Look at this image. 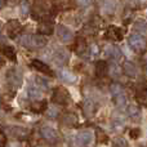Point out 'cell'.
<instances>
[{
	"mask_svg": "<svg viewBox=\"0 0 147 147\" xmlns=\"http://www.w3.org/2000/svg\"><path fill=\"white\" fill-rule=\"evenodd\" d=\"M20 43L26 48H43L47 45V39L41 35H25Z\"/></svg>",
	"mask_w": 147,
	"mask_h": 147,
	"instance_id": "6da1fadb",
	"label": "cell"
},
{
	"mask_svg": "<svg viewBox=\"0 0 147 147\" xmlns=\"http://www.w3.org/2000/svg\"><path fill=\"white\" fill-rule=\"evenodd\" d=\"M128 44L132 48V51L134 52H142L146 47V40L143 36H141L140 34H130L129 38H128Z\"/></svg>",
	"mask_w": 147,
	"mask_h": 147,
	"instance_id": "7a4b0ae2",
	"label": "cell"
},
{
	"mask_svg": "<svg viewBox=\"0 0 147 147\" xmlns=\"http://www.w3.org/2000/svg\"><path fill=\"white\" fill-rule=\"evenodd\" d=\"M52 99L57 105H67L71 99V97H70V93L67 92V89H65L63 86H58V88L54 89Z\"/></svg>",
	"mask_w": 147,
	"mask_h": 147,
	"instance_id": "3957f363",
	"label": "cell"
},
{
	"mask_svg": "<svg viewBox=\"0 0 147 147\" xmlns=\"http://www.w3.org/2000/svg\"><path fill=\"white\" fill-rule=\"evenodd\" d=\"M105 38L112 41H121L124 39V30L117 27V26H110L106 30Z\"/></svg>",
	"mask_w": 147,
	"mask_h": 147,
	"instance_id": "277c9868",
	"label": "cell"
},
{
	"mask_svg": "<svg viewBox=\"0 0 147 147\" xmlns=\"http://www.w3.org/2000/svg\"><path fill=\"white\" fill-rule=\"evenodd\" d=\"M7 80H8V84L12 89H18L22 84V75L17 71V70H9V72L7 74Z\"/></svg>",
	"mask_w": 147,
	"mask_h": 147,
	"instance_id": "5b68a950",
	"label": "cell"
},
{
	"mask_svg": "<svg viewBox=\"0 0 147 147\" xmlns=\"http://www.w3.org/2000/svg\"><path fill=\"white\" fill-rule=\"evenodd\" d=\"M105 54H106V57L114 59V62L120 61V59L123 58L121 49H120L119 47L114 45V44H109V45H106V48H105Z\"/></svg>",
	"mask_w": 147,
	"mask_h": 147,
	"instance_id": "8992f818",
	"label": "cell"
},
{
	"mask_svg": "<svg viewBox=\"0 0 147 147\" xmlns=\"http://www.w3.org/2000/svg\"><path fill=\"white\" fill-rule=\"evenodd\" d=\"M57 35H58V39L63 43H70V41L74 39V34L72 31L70 30L69 27L63 25H59L57 26Z\"/></svg>",
	"mask_w": 147,
	"mask_h": 147,
	"instance_id": "52a82bcc",
	"label": "cell"
},
{
	"mask_svg": "<svg viewBox=\"0 0 147 147\" xmlns=\"http://www.w3.org/2000/svg\"><path fill=\"white\" fill-rule=\"evenodd\" d=\"M69 58H70V54L66 49L59 48L54 52L53 61H54V63L58 65V66H63V65H66L67 61H69Z\"/></svg>",
	"mask_w": 147,
	"mask_h": 147,
	"instance_id": "ba28073f",
	"label": "cell"
},
{
	"mask_svg": "<svg viewBox=\"0 0 147 147\" xmlns=\"http://www.w3.org/2000/svg\"><path fill=\"white\" fill-rule=\"evenodd\" d=\"M93 140V133L90 130H81L78 136H76V143L79 146H86L92 142Z\"/></svg>",
	"mask_w": 147,
	"mask_h": 147,
	"instance_id": "9c48e42d",
	"label": "cell"
},
{
	"mask_svg": "<svg viewBox=\"0 0 147 147\" xmlns=\"http://www.w3.org/2000/svg\"><path fill=\"white\" fill-rule=\"evenodd\" d=\"M21 30H22V26L18 21L12 20L7 23V32L9 35V38H16L21 32Z\"/></svg>",
	"mask_w": 147,
	"mask_h": 147,
	"instance_id": "30bf717a",
	"label": "cell"
},
{
	"mask_svg": "<svg viewBox=\"0 0 147 147\" xmlns=\"http://www.w3.org/2000/svg\"><path fill=\"white\" fill-rule=\"evenodd\" d=\"M38 30H39V32L41 34V36L43 35H52L54 31V25H53V22H51V21L43 20L40 23H39Z\"/></svg>",
	"mask_w": 147,
	"mask_h": 147,
	"instance_id": "8fae6325",
	"label": "cell"
},
{
	"mask_svg": "<svg viewBox=\"0 0 147 147\" xmlns=\"http://www.w3.org/2000/svg\"><path fill=\"white\" fill-rule=\"evenodd\" d=\"M31 66H32L34 69L36 70V71H40V72H43V74H47V75H49V76H53V71L51 70V67H49L47 63H44L43 61L34 59V61L31 62Z\"/></svg>",
	"mask_w": 147,
	"mask_h": 147,
	"instance_id": "7c38bea8",
	"label": "cell"
},
{
	"mask_svg": "<svg viewBox=\"0 0 147 147\" xmlns=\"http://www.w3.org/2000/svg\"><path fill=\"white\" fill-rule=\"evenodd\" d=\"M121 70H123V72H124L127 76H129V78H136V76H137V67H136V65L132 63L130 61L123 62Z\"/></svg>",
	"mask_w": 147,
	"mask_h": 147,
	"instance_id": "4fadbf2b",
	"label": "cell"
},
{
	"mask_svg": "<svg viewBox=\"0 0 147 147\" xmlns=\"http://www.w3.org/2000/svg\"><path fill=\"white\" fill-rule=\"evenodd\" d=\"M7 130L10 133V136H13L16 138H21V140L26 138L28 136V130L22 127H9Z\"/></svg>",
	"mask_w": 147,
	"mask_h": 147,
	"instance_id": "5bb4252c",
	"label": "cell"
},
{
	"mask_svg": "<svg viewBox=\"0 0 147 147\" xmlns=\"http://www.w3.org/2000/svg\"><path fill=\"white\" fill-rule=\"evenodd\" d=\"M133 27H134V30H136L134 31L136 34H140L141 36L147 35V21L142 20V18H140V20H137L134 22Z\"/></svg>",
	"mask_w": 147,
	"mask_h": 147,
	"instance_id": "9a60e30c",
	"label": "cell"
},
{
	"mask_svg": "<svg viewBox=\"0 0 147 147\" xmlns=\"http://www.w3.org/2000/svg\"><path fill=\"white\" fill-rule=\"evenodd\" d=\"M109 74V63L106 61H98L96 63V75L98 78H103Z\"/></svg>",
	"mask_w": 147,
	"mask_h": 147,
	"instance_id": "2e32d148",
	"label": "cell"
},
{
	"mask_svg": "<svg viewBox=\"0 0 147 147\" xmlns=\"http://www.w3.org/2000/svg\"><path fill=\"white\" fill-rule=\"evenodd\" d=\"M40 133L47 141H54L57 138V130L52 127H43L40 129Z\"/></svg>",
	"mask_w": 147,
	"mask_h": 147,
	"instance_id": "e0dca14e",
	"label": "cell"
},
{
	"mask_svg": "<svg viewBox=\"0 0 147 147\" xmlns=\"http://www.w3.org/2000/svg\"><path fill=\"white\" fill-rule=\"evenodd\" d=\"M58 76L61 78L62 81H66V83H69V84H74L76 81V79H78L75 74H72L71 71H69V70H59Z\"/></svg>",
	"mask_w": 147,
	"mask_h": 147,
	"instance_id": "ac0fdd59",
	"label": "cell"
},
{
	"mask_svg": "<svg viewBox=\"0 0 147 147\" xmlns=\"http://www.w3.org/2000/svg\"><path fill=\"white\" fill-rule=\"evenodd\" d=\"M0 53H3L7 58H9L10 61H16V52L14 48L10 45H0Z\"/></svg>",
	"mask_w": 147,
	"mask_h": 147,
	"instance_id": "d6986e66",
	"label": "cell"
},
{
	"mask_svg": "<svg viewBox=\"0 0 147 147\" xmlns=\"http://www.w3.org/2000/svg\"><path fill=\"white\" fill-rule=\"evenodd\" d=\"M83 110H84V114H85V116H93L94 112H96V105H94L93 101H85L83 105Z\"/></svg>",
	"mask_w": 147,
	"mask_h": 147,
	"instance_id": "ffe728a7",
	"label": "cell"
},
{
	"mask_svg": "<svg viewBox=\"0 0 147 147\" xmlns=\"http://www.w3.org/2000/svg\"><path fill=\"white\" fill-rule=\"evenodd\" d=\"M123 70H121V66H120L117 62H112V63L109 65V74L112 76V78H119L121 75Z\"/></svg>",
	"mask_w": 147,
	"mask_h": 147,
	"instance_id": "44dd1931",
	"label": "cell"
},
{
	"mask_svg": "<svg viewBox=\"0 0 147 147\" xmlns=\"http://www.w3.org/2000/svg\"><path fill=\"white\" fill-rule=\"evenodd\" d=\"M88 49V45H86V41L84 40L83 38H79L76 39V43H75V52L78 54H83L86 52Z\"/></svg>",
	"mask_w": 147,
	"mask_h": 147,
	"instance_id": "7402d4cb",
	"label": "cell"
},
{
	"mask_svg": "<svg viewBox=\"0 0 147 147\" xmlns=\"http://www.w3.org/2000/svg\"><path fill=\"white\" fill-rule=\"evenodd\" d=\"M41 94H43L41 89L38 88L36 85H31L30 88H28V97H30L31 99H34V101H38V99H40L41 98Z\"/></svg>",
	"mask_w": 147,
	"mask_h": 147,
	"instance_id": "603a6c76",
	"label": "cell"
},
{
	"mask_svg": "<svg viewBox=\"0 0 147 147\" xmlns=\"http://www.w3.org/2000/svg\"><path fill=\"white\" fill-rule=\"evenodd\" d=\"M128 116L132 117L133 120H138L141 117V109L136 105H132V106H128Z\"/></svg>",
	"mask_w": 147,
	"mask_h": 147,
	"instance_id": "cb8c5ba5",
	"label": "cell"
},
{
	"mask_svg": "<svg viewBox=\"0 0 147 147\" xmlns=\"http://www.w3.org/2000/svg\"><path fill=\"white\" fill-rule=\"evenodd\" d=\"M30 109H31V111L38 112V114L44 112L47 110V102L45 101H35L32 105H31Z\"/></svg>",
	"mask_w": 147,
	"mask_h": 147,
	"instance_id": "d4e9b609",
	"label": "cell"
},
{
	"mask_svg": "<svg viewBox=\"0 0 147 147\" xmlns=\"http://www.w3.org/2000/svg\"><path fill=\"white\" fill-rule=\"evenodd\" d=\"M111 128L115 130V132H117V133L123 132V130H124V128H125L124 120H123L121 117H119V119H114V120H112V123H111Z\"/></svg>",
	"mask_w": 147,
	"mask_h": 147,
	"instance_id": "484cf974",
	"label": "cell"
},
{
	"mask_svg": "<svg viewBox=\"0 0 147 147\" xmlns=\"http://www.w3.org/2000/svg\"><path fill=\"white\" fill-rule=\"evenodd\" d=\"M111 146L112 147H129V143H128V141L124 137L117 136V137H115L111 141Z\"/></svg>",
	"mask_w": 147,
	"mask_h": 147,
	"instance_id": "4316f807",
	"label": "cell"
},
{
	"mask_svg": "<svg viewBox=\"0 0 147 147\" xmlns=\"http://www.w3.org/2000/svg\"><path fill=\"white\" fill-rule=\"evenodd\" d=\"M110 93H111L112 98H115V97H117V96H120V94L124 93V90H123V88H121V85H120V84L114 83V84H111V85H110Z\"/></svg>",
	"mask_w": 147,
	"mask_h": 147,
	"instance_id": "83f0119b",
	"label": "cell"
},
{
	"mask_svg": "<svg viewBox=\"0 0 147 147\" xmlns=\"http://www.w3.org/2000/svg\"><path fill=\"white\" fill-rule=\"evenodd\" d=\"M115 10V3L114 1H103L102 3V12L106 14H111Z\"/></svg>",
	"mask_w": 147,
	"mask_h": 147,
	"instance_id": "f1b7e54d",
	"label": "cell"
},
{
	"mask_svg": "<svg viewBox=\"0 0 147 147\" xmlns=\"http://www.w3.org/2000/svg\"><path fill=\"white\" fill-rule=\"evenodd\" d=\"M63 123L67 125H75V123H78V117L75 116V115L70 114V115H66L63 119Z\"/></svg>",
	"mask_w": 147,
	"mask_h": 147,
	"instance_id": "f546056e",
	"label": "cell"
},
{
	"mask_svg": "<svg viewBox=\"0 0 147 147\" xmlns=\"http://www.w3.org/2000/svg\"><path fill=\"white\" fill-rule=\"evenodd\" d=\"M141 134H142V130H141L140 128H132V129L129 130V136L132 140H138V138L141 137Z\"/></svg>",
	"mask_w": 147,
	"mask_h": 147,
	"instance_id": "4dcf8cb0",
	"label": "cell"
},
{
	"mask_svg": "<svg viewBox=\"0 0 147 147\" xmlns=\"http://www.w3.org/2000/svg\"><path fill=\"white\" fill-rule=\"evenodd\" d=\"M36 86L40 88V89H48L49 88L48 81L44 80V79H41V78H39V76L36 78Z\"/></svg>",
	"mask_w": 147,
	"mask_h": 147,
	"instance_id": "1f68e13d",
	"label": "cell"
},
{
	"mask_svg": "<svg viewBox=\"0 0 147 147\" xmlns=\"http://www.w3.org/2000/svg\"><path fill=\"white\" fill-rule=\"evenodd\" d=\"M97 136H98L99 143H106L107 141H109V137H107V134L103 132V130H97Z\"/></svg>",
	"mask_w": 147,
	"mask_h": 147,
	"instance_id": "d6a6232c",
	"label": "cell"
},
{
	"mask_svg": "<svg viewBox=\"0 0 147 147\" xmlns=\"http://www.w3.org/2000/svg\"><path fill=\"white\" fill-rule=\"evenodd\" d=\"M58 110L54 109V107H51V109H48V111H47V115H48L49 117H57L58 116Z\"/></svg>",
	"mask_w": 147,
	"mask_h": 147,
	"instance_id": "836d02e7",
	"label": "cell"
},
{
	"mask_svg": "<svg viewBox=\"0 0 147 147\" xmlns=\"http://www.w3.org/2000/svg\"><path fill=\"white\" fill-rule=\"evenodd\" d=\"M90 56L92 57H94V56H97V54L99 53V49H98V47L96 45V44H93V45H90Z\"/></svg>",
	"mask_w": 147,
	"mask_h": 147,
	"instance_id": "e575fe53",
	"label": "cell"
},
{
	"mask_svg": "<svg viewBox=\"0 0 147 147\" xmlns=\"http://www.w3.org/2000/svg\"><path fill=\"white\" fill-rule=\"evenodd\" d=\"M7 145V136L4 133H0V147H5Z\"/></svg>",
	"mask_w": 147,
	"mask_h": 147,
	"instance_id": "d590c367",
	"label": "cell"
},
{
	"mask_svg": "<svg viewBox=\"0 0 147 147\" xmlns=\"http://www.w3.org/2000/svg\"><path fill=\"white\" fill-rule=\"evenodd\" d=\"M22 9H21V13H22V14H27V12H28V3L26 1V3H22Z\"/></svg>",
	"mask_w": 147,
	"mask_h": 147,
	"instance_id": "8d00e7d4",
	"label": "cell"
},
{
	"mask_svg": "<svg viewBox=\"0 0 147 147\" xmlns=\"http://www.w3.org/2000/svg\"><path fill=\"white\" fill-rule=\"evenodd\" d=\"M141 62H142V63H145V65H147V51L142 52V56H141Z\"/></svg>",
	"mask_w": 147,
	"mask_h": 147,
	"instance_id": "74e56055",
	"label": "cell"
},
{
	"mask_svg": "<svg viewBox=\"0 0 147 147\" xmlns=\"http://www.w3.org/2000/svg\"><path fill=\"white\" fill-rule=\"evenodd\" d=\"M9 147H21L20 146V143H16V142H13V143H10Z\"/></svg>",
	"mask_w": 147,
	"mask_h": 147,
	"instance_id": "f35d334b",
	"label": "cell"
},
{
	"mask_svg": "<svg viewBox=\"0 0 147 147\" xmlns=\"http://www.w3.org/2000/svg\"><path fill=\"white\" fill-rule=\"evenodd\" d=\"M4 5H5V3H4V1H1V0H0V9H1V8L4 7Z\"/></svg>",
	"mask_w": 147,
	"mask_h": 147,
	"instance_id": "ab89813d",
	"label": "cell"
}]
</instances>
